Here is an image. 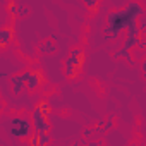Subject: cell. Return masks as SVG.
Segmentation results:
<instances>
[{
  "label": "cell",
  "mask_w": 146,
  "mask_h": 146,
  "mask_svg": "<svg viewBox=\"0 0 146 146\" xmlns=\"http://www.w3.org/2000/svg\"><path fill=\"white\" fill-rule=\"evenodd\" d=\"M0 108H2V98H0Z\"/></svg>",
  "instance_id": "e0dca14e"
},
{
  "label": "cell",
  "mask_w": 146,
  "mask_h": 146,
  "mask_svg": "<svg viewBox=\"0 0 146 146\" xmlns=\"http://www.w3.org/2000/svg\"><path fill=\"white\" fill-rule=\"evenodd\" d=\"M31 124H33V129H35L38 134H41V132H48V131H50V124H48V120H46V115H45L38 107L33 110Z\"/></svg>",
  "instance_id": "5b68a950"
},
{
  "label": "cell",
  "mask_w": 146,
  "mask_h": 146,
  "mask_svg": "<svg viewBox=\"0 0 146 146\" xmlns=\"http://www.w3.org/2000/svg\"><path fill=\"white\" fill-rule=\"evenodd\" d=\"M144 14V9L139 2H131L125 9L122 11H113L108 14L107 19V26L103 29V33L110 38H115L119 33H122L124 29H127L129 26L136 24L137 17Z\"/></svg>",
  "instance_id": "6da1fadb"
},
{
  "label": "cell",
  "mask_w": 146,
  "mask_h": 146,
  "mask_svg": "<svg viewBox=\"0 0 146 146\" xmlns=\"http://www.w3.org/2000/svg\"><path fill=\"white\" fill-rule=\"evenodd\" d=\"M7 9H9V12H11V14H12V16H17V5H16V4H14V2H11V4H9V7H7Z\"/></svg>",
  "instance_id": "9a60e30c"
},
{
  "label": "cell",
  "mask_w": 146,
  "mask_h": 146,
  "mask_svg": "<svg viewBox=\"0 0 146 146\" xmlns=\"http://www.w3.org/2000/svg\"><path fill=\"white\" fill-rule=\"evenodd\" d=\"M14 38V29L9 28H0V46H7Z\"/></svg>",
  "instance_id": "ba28073f"
},
{
  "label": "cell",
  "mask_w": 146,
  "mask_h": 146,
  "mask_svg": "<svg viewBox=\"0 0 146 146\" xmlns=\"http://www.w3.org/2000/svg\"><path fill=\"white\" fill-rule=\"evenodd\" d=\"M33 132V124L28 117H14L7 124V134L16 139H26Z\"/></svg>",
  "instance_id": "7a4b0ae2"
},
{
  "label": "cell",
  "mask_w": 146,
  "mask_h": 146,
  "mask_svg": "<svg viewBox=\"0 0 146 146\" xmlns=\"http://www.w3.org/2000/svg\"><path fill=\"white\" fill-rule=\"evenodd\" d=\"M45 81V78H43V74L40 70H29V74H28V78H26V88L28 90H36V88H40V84Z\"/></svg>",
  "instance_id": "52a82bcc"
},
{
  "label": "cell",
  "mask_w": 146,
  "mask_h": 146,
  "mask_svg": "<svg viewBox=\"0 0 146 146\" xmlns=\"http://www.w3.org/2000/svg\"><path fill=\"white\" fill-rule=\"evenodd\" d=\"M81 2H83L90 11H96L98 5H100V0H81Z\"/></svg>",
  "instance_id": "8fae6325"
},
{
  "label": "cell",
  "mask_w": 146,
  "mask_h": 146,
  "mask_svg": "<svg viewBox=\"0 0 146 146\" xmlns=\"http://www.w3.org/2000/svg\"><path fill=\"white\" fill-rule=\"evenodd\" d=\"M28 141H29L31 146H38V132H31L29 137H28Z\"/></svg>",
  "instance_id": "4fadbf2b"
},
{
  "label": "cell",
  "mask_w": 146,
  "mask_h": 146,
  "mask_svg": "<svg viewBox=\"0 0 146 146\" xmlns=\"http://www.w3.org/2000/svg\"><path fill=\"white\" fill-rule=\"evenodd\" d=\"M29 14V9L28 7H21L19 11H17V16H28Z\"/></svg>",
  "instance_id": "2e32d148"
},
{
  "label": "cell",
  "mask_w": 146,
  "mask_h": 146,
  "mask_svg": "<svg viewBox=\"0 0 146 146\" xmlns=\"http://www.w3.org/2000/svg\"><path fill=\"white\" fill-rule=\"evenodd\" d=\"M38 50H40L41 53H55V52H57V45L53 43V40L46 38V40H43V41L38 45Z\"/></svg>",
  "instance_id": "9c48e42d"
},
{
  "label": "cell",
  "mask_w": 146,
  "mask_h": 146,
  "mask_svg": "<svg viewBox=\"0 0 146 146\" xmlns=\"http://www.w3.org/2000/svg\"><path fill=\"white\" fill-rule=\"evenodd\" d=\"M28 74H29V70H24L23 74H16V76H12V78H11L12 91H14L16 95H21V93H23V90L26 88V78H28Z\"/></svg>",
  "instance_id": "8992f818"
},
{
  "label": "cell",
  "mask_w": 146,
  "mask_h": 146,
  "mask_svg": "<svg viewBox=\"0 0 146 146\" xmlns=\"http://www.w3.org/2000/svg\"><path fill=\"white\" fill-rule=\"evenodd\" d=\"M36 107H38V108H40V110H41V112L46 115V117H48V115H50V112H52V107H50V103H48L46 100H41V102H40Z\"/></svg>",
  "instance_id": "30bf717a"
},
{
  "label": "cell",
  "mask_w": 146,
  "mask_h": 146,
  "mask_svg": "<svg viewBox=\"0 0 146 146\" xmlns=\"http://www.w3.org/2000/svg\"><path fill=\"white\" fill-rule=\"evenodd\" d=\"M84 65V53L81 48H74L70 52V55L65 58V76L67 78H78Z\"/></svg>",
  "instance_id": "3957f363"
},
{
  "label": "cell",
  "mask_w": 146,
  "mask_h": 146,
  "mask_svg": "<svg viewBox=\"0 0 146 146\" xmlns=\"http://www.w3.org/2000/svg\"><path fill=\"white\" fill-rule=\"evenodd\" d=\"M46 143H50V136H48V132H41V134H38V146H43V144H46Z\"/></svg>",
  "instance_id": "7c38bea8"
},
{
  "label": "cell",
  "mask_w": 146,
  "mask_h": 146,
  "mask_svg": "<svg viewBox=\"0 0 146 146\" xmlns=\"http://www.w3.org/2000/svg\"><path fill=\"white\" fill-rule=\"evenodd\" d=\"M127 29H129V35H127V38H125V41H124V45H122V50L117 53V57H127V60L131 62L129 52H131V48H134V46L139 43L141 35H143V33L139 31L137 24H132V26H129Z\"/></svg>",
  "instance_id": "277c9868"
},
{
  "label": "cell",
  "mask_w": 146,
  "mask_h": 146,
  "mask_svg": "<svg viewBox=\"0 0 146 146\" xmlns=\"http://www.w3.org/2000/svg\"><path fill=\"white\" fill-rule=\"evenodd\" d=\"M100 125H103V131H108V129L113 125V119H112V117H108V119H107V124L102 120V122H100Z\"/></svg>",
  "instance_id": "5bb4252c"
}]
</instances>
